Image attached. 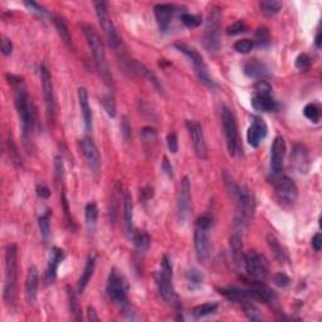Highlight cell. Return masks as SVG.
Masks as SVG:
<instances>
[{"instance_id": "61", "label": "cell", "mask_w": 322, "mask_h": 322, "mask_svg": "<svg viewBox=\"0 0 322 322\" xmlns=\"http://www.w3.org/2000/svg\"><path fill=\"white\" fill-rule=\"evenodd\" d=\"M315 44H316V47H317V48H321V32H318L317 35H316Z\"/></svg>"}, {"instance_id": "43", "label": "cell", "mask_w": 322, "mask_h": 322, "mask_svg": "<svg viewBox=\"0 0 322 322\" xmlns=\"http://www.w3.org/2000/svg\"><path fill=\"white\" fill-rule=\"evenodd\" d=\"M180 19H181V23L187 28H197L202 24V17H200V15L190 14V13H184V14H181Z\"/></svg>"}, {"instance_id": "46", "label": "cell", "mask_w": 322, "mask_h": 322, "mask_svg": "<svg viewBox=\"0 0 322 322\" xmlns=\"http://www.w3.org/2000/svg\"><path fill=\"white\" fill-rule=\"evenodd\" d=\"M246 23L243 20H238V22L233 23L232 25H229L226 28V34L228 35H237V34H241V33L246 32Z\"/></svg>"}, {"instance_id": "23", "label": "cell", "mask_w": 322, "mask_h": 322, "mask_svg": "<svg viewBox=\"0 0 322 322\" xmlns=\"http://www.w3.org/2000/svg\"><path fill=\"white\" fill-rule=\"evenodd\" d=\"M38 285H39L38 269L34 266H30L28 268L27 280H25V298L28 303H34V301L37 300Z\"/></svg>"}, {"instance_id": "40", "label": "cell", "mask_w": 322, "mask_h": 322, "mask_svg": "<svg viewBox=\"0 0 322 322\" xmlns=\"http://www.w3.org/2000/svg\"><path fill=\"white\" fill-rule=\"evenodd\" d=\"M187 281L190 290H197L203 283V274L198 269H190L187 273Z\"/></svg>"}, {"instance_id": "10", "label": "cell", "mask_w": 322, "mask_h": 322, "mask_svg": "<svg viewBox=\"0 0 322 322\" xmlns=\"http://www.w3.org/2000/svg\"><path fill=\"white\" fill-rule=\"evenodd\" d=\"M107 295L112 302L118 306L127 305V283L120 270L112 268L107 280Z\"/></svg>"}, {"instance_id": "27", "label": "cell", "mask_w": 322, "mask_h": 322, "mask_svg": "<svg viewBox=\"0 0 322 322\" xmlns=\"http://www.w3.org/2000/svg\"><path fill=\"white\" fill-rule=\"evenodd\" d=\"M132 68H133V71H135V72H137V73L143 74V76L145 77V78L148 79V81L150 82V83L153 84V86L155 87V88L158 89L159 92H160V94H162V92H164V88H162L161 82L159 81V78L156 77V74L154 73V72H151L150 69H149L148 67L145 66V64L140 63V62H137V61H133Z\"/></svg>"}, {"instance_id": "9", "label": "cell", "mask_w": 322, "mask_h": 322, "mask_svg": "<svg viewBox=\"0 0 322 322\" xmlns=\"http://www.w3.org/2000/svg\"><path fill=\"white\" fill-rule=\"evenodd\" d=\"M94 5L95 10H96L97 19H99L100 25H101L102 30H104L105 35H106L108 44H110V47L117 50L121 45V43H122V39H121L120 34H118L117 29H116V27L113 25L110 14H108L107 3L96 2Z\"/></svg>"}, {"instance_id": "22", "label": "cell", "mask_w": 322, "mask_h": 322, "mask_svg": "<svg viewBox=\"0 0 322 322\" xmlns=\"http://www.w3.org/2000/svg\"><path fill=\"white\" fill-rule=\"evenodd\" d=\"M252 107L259 112H273L277 110V102L272 97V94L254 92L251 100Z\"/></svg>"}, {"instance_id": "18", "label": "cell", "mask_w": 322, "mask_h": 322, "mask_svg": "<svg viewBox=\"0 0 322 322\" xmlns=\"http://www.w3.org/2000/svg\"><path fill=\"white\" fill-rule=\"evenodd\" d=\"M81 149L89 169L92 170V172L97 174L100 171V169H101V155H100V151L97 149L96 144L94 143L92 139L84 137L81 141Z\"/></svg>"}, {"instance_id": "57", "label": "cell", "mask_w": 322, "mask_h": 322, "mask_svg": "<svg viewBox=\"0 0 322 322\" xmlns=\"http://www.w3.org/2000/svg\"><path fill=\"white\" fill-rule=\"evenodd\" d=\"M87 318H88L91 322L100 321L99 315H97V311L95 310V307H92V306H88V307H87Z\"/></svg>"}, {"instance_id": "28", "label": "cell", "mask_w": 322, "mask_h": 322, "mask_svg": "<svg viewBox=\"0 0 322 322\" xmlns=\"http://www.w3.org/2000/svg\"><path fill=\"white\" fill-rule=\"evenodd\" d=\"M95 268H96V258H95L94 256H89L88 258H87L83 273H82V275L79 277V280H78V292L82 293L84 290H86V287L88 286L89 281H91L92 275H94Z\"/></svg>"}, {"instance_id": "60", "label": "cell", "mask_w": 322, "mask_h": 322, "mask_svg": "<svg viewBox=\"0 0 322 322\" xmlns=\"http://www.w3.org/2000/svg\"><path fill=\"white\" fill-rule=\"evenodd\" d=\"M141 133H143L144 137H155L156 136V130L153 127H144L143 131H141Z\"/></svg>"}, {"instance_id": "11", "label": "cell", "mask_w": 322, "mask_h": 322, "mask_svg": "<svg viewBox=\"0 0 322 322\" xmlns=\"http://www.w3.org/2000/svg\"><path fill=\"white\" fill-rule=\"evenodd\" d=\"M244 266L248 275L253 281L263 282L268 277V262L258 252L249 251L244 256Z\"/></svg>"}, {"instance_id": "17", "label": "cell", "mask_w": 322, "mask_h": 322, "mask_svg": "<svg viewBox=\"0 0 322 322\" xmlns=\"http://www.w3.org/2000/svg\"><path fill=\"white\" fill-rule=\"evenodd\" d=\"M286 154V143L282 136H277L274 139L270 148V172L274 176H278L282 170L283 160Z\"/></svg>"}, {"instance_id": "52", "label": "cell", "mask_w": 322, "mask_h": 322, "mask_svg": "<svg viewBox=\"0 0 322 322\" xmlns=\"http://www.w3.org/2000/svg\"><path fill=\"white\" fill-rule=\"evenodd\" d=\"M2 53L4 56H10L13 53V43L9 38L2 35Z\"/></svg>"}, {"instance_id": "16", "label": "cell", "mask_w": 322, "mask_h": 322, "mask_svg": "<svg viewBox=\"0 0 322 322\" xmlns=\"http://www.w3.org/2000/svg\"><path fill=\"white\" fill-rule=\"evenodd\" d=\"M219 20H220V12L218 8L210 12L208 18L207 32H205V45L212 52H216L220 48V34H219Z\"/></svg>"}, {"instance_id": "33", "label": "cell", "mask_w": 322, "mask_h": 322, "mask_svg": "<svg viewBox=\"0 0 322 322\" xmlns=\"http://www.w3.org/2000/svg\"><path fill=\"white\" fill-rule=\"evenodd\" d=\"M132 239H133V244H135L136 249H137L139 252H141V253L148 251L149 247H150L151 239H150V236H149L146 232H143V231L133 232Z\"/></svg>"}, {"instance_id": "36", "label": "cell", "mask_w": 322, "mask_h": 322, "mask_svg": "<svg viewBox=\"0 0 322 322\" xmlns=\"http://www.w3.org/2000/svg\"><path fill=\"white\" fill-rule=\"evenodd\" d=\"M253 43L259 48L268 47L270 43V33L268 28L264 27V25L259 27L258 29L256 30V33H254Z\"/></svg>"}, {"instance_id": "8", "label": "cell", "mask_w": 322, "mask_h": 322, "mask_svg": "<svg viewBox=\"0 0 322 322\" xmlns=\"http://www.w3.org/2000/svg\"><path fill=\"white\" fill-rule=\"evenodd\" d=\"M221 122H223V128L226 140V149H228L229 155L236 156L239 153V150H241L238 126H237V120L233 111L226 106L221 107Z\"/></svg>"}, {"instance_id": "55", "label": "cell", "mask_w": 322, "mask_h": 322, "mask_svg": "<svg viewBox=\"0 0 322 322\" xmlns=\"http://www.w3.org/2000/svg\"><path fill=\"white\" fill-rule=\"evenodd\" d=\"M161 169H162V171H164L165 174H166L167 176L170 177V179H172V177H174V169H172L171 164H170L169 159H167L166 156H164V159H162Z\"/></svg>"}, {"instance_id": "47", "label": "cell", "mask_w": 322, "mask_h": 322, "mask_svg": "<svg viewBox=\"0 0 322 322\" xmlns=\"http://www.w3.org/2000/svg\"><path fill=\"white\" fill-rule=\"evenodd\" d=\"M273 283H274L277 287L286 288L287 286H290L291 280L287 274H285V273H282V272H278V273H275L274 275H273Z\"/></svg>"}, {"instance_id": "49", "label": "cell", "mask_w": 322, "mask_h": 322, "mask_svg": "<svg viewBox=\"0 0 322 322\" xmlns=\"http://www.w3.org/2000/svg\"><path fill=\"white\" fill-rule=\"evenodd\" d=\"M167 148H169L170 153L176 154L179 150V144H177V136L175 132H170L166 137Z\"/></svg>"}, {"instance_id": "5", "label": "cell", "mask_w": 322, "mask_h": 322, "mask_svg": "<svg viewBox=\"0 0 322 322\" xmlns=\"http://www.w3.org/2000/svg\"><path fill=\"white\" fill-rule=\"evenodd\" d=\"M213 225V218L209 214H204L197 219L194 229V247L195 254L200 263H205L210 256V238L209 232Z\"/></svg>"}, {"instance_id": "19", "label": "cell", "mask_w": 322, "mask_h": 322, "mask_svg": "<svg viewBox=\"0 0 322 322\" xmlns=\"http://www.w3.org/2000/svg\"><path fill=\"white\" fill-rule=\"evenodd\" d=\"M268 133V127L261 117H253L252 125L247 131V141L252 148H258Z\"/></svg>"}, {"instance_id": "25", "label": "cell", "mask_w": 322, "mask_h": 322, "mask_svg": "<svg viewBox=\"0 0 322 322\" xmlns=\"http://www.w3.org/2000/svg\"><path fill=\"white\" fill-rule=\"evenodd\" d=\"M243 71L246 73V76H248L249 78L254 79H262L266 76H268V68L264 63L259 62L258 59H251V61L247 62L243 67Z\"/></svg>"}, {"instance_id": "6", "label": "cell", "mask_w": 322, "mask_h": 322, "mask_svg": "<svg viewBox=\"0 0 322 322\" xmlns=\"http://www.w3.org/2000/svg\"><path fill=\"white\" fill-rule=\"evenodd\" d=\"M156 281H158L159 292H160L161 297L169 305L177 307L179 306V297H177V293L175 291L174 285H172V264L167 256L162 257L160 270H159Z\"/></svg>"}, {"instance_id": "3", "label": "cell", "mask_w": 322, "mask_h": 322, "mask_svg": "<svg viewBox=\"0 0 322 322\" xmlns=\"http://www.w3.org/2000/svg\"><path fill=\"white\" fill-rule=\"evenodd\" d=\"M18 277V247L9 244L5 249V274H4V297L5 302L13 305L17 295Z\"/></svg>"}, {"instance_id": "14", "label": "cell", "mask_w": 322, "mask_h": 322, "mask_svg": "<svg viewBox=\"0 0 322 322\" xmlns=\"http://www.w3.org/2000/svg\"><path fill=\"white\" fill-rule=\"evenodd\" d=\"M40 81H42V88H43V96H44L45 101V108H47V117L50 122H53L56 118V99H54V91H53V83L52 77H51L50 71L45 67H40L39 68Z\"/></svg>"}, {"instance_id": "35", "label": "cell", "mask_w": 322, "mask_h": 322, "mask_svg": "<svg viewBox=\"0 0 322 322\" xmlns=\"http://www.w3.org/2000/svg\"><path fill=\"white\" fill-rule=\"evenodd\" d=\"M259 8H261V12L266 17H274L282 9V2H278V0H263V2L259 3Z\"/></svg>"}, {"instance_id": "30", "label": "cell", "mask_w": 322, "mask_h": 322, "mask_svg": "<svg viewBox=\"0 0 322 322\" xmlns=\"http://www.w3.org/2000/svg\"><path fill=\"white\" fill-rule=\"evenodd\" d=\"M84 216H86V225L89 232H95L97 224V218H99V208L95 202L87 203L84 208Z\"/></svg>"}, {"instance_id": "53", "label": "cell", "mask_w": 322, "mask_h": 322, "mask_svg": "<svg viewBox=\"0 0 322 322\" xmlns=\"http://www.w3.org/2000/svg\"><path fill=\"white\" fill-rule=\"evenodd\" d=\"M54 167H56V175H57V180L61 181L63 180V175H64V166H63V161L59 156H57L54 159Z\"/></svg>"}, {"instance_id": "50", "label": "cell", "mask_w": 322, "mask_h": 322, "mask_svg": "<svg viewBox=\"0 0 322 322\" xmlns=\"http://www.w3.org/2000/svg\"><path fill=\"white\" fill-rule=\"evenodd\" d=\"M8 146H9V155L10 158H12L13 162H14L15 165H20L22 164V159H20V155L19 153H18V149L17 146L14 145V143H13V140H8Z\"/></svg>"}, {"instance_id": "42", "label": "cell", "mask_w": 322, "mask_h": 322, "mask_svg": "<svg viewBox=\"0 0 322 322\" xmlns=\"http://www.w3.org/2000/svg\"><path fill=\"white\" fill-rule=\"evenodd\" d=\"M303 115L311 122L317 123L320 121V108L315 104H308L303 108Z\"/></svg>"}, {"instance_id": "45", "label": "cell", "mask_w": 322, "mask_h": 322, "mask_svg": "<svg viewBox=\"0 0 322 322\" xmlns=\"http://www.w3.org/2000/svg\"><path fill=\"white\" fill-rule=\"evenodd\" d=\"M311 67V58L306 53L300 54V56L296 58V68L300 69V71H308Z\"/></svg>"}, {"instance_id": "13", "label": "cell", "mask_w": 322, "mask_h": 322, "mask_svg": "<svg viewBox=\"0 0 322 322\" xmlns=\"http://www.w3.org/2000/svg\"><path fill=\"white\" fill-rule=\"evenodd\" d=\"M177 221L180 224H184L190 212L192 205V187L190 180L188 176H184L180 181L179 194H177Z\"/></svg>"}, {"instance_id": "59", "label": "cell", "mask_w": 322, "mask_h": 322, "mask_svg": "<svg viewBox=\"0 0 322 322\" xmlns=\"http://www.w3.org/2000/svg\"><path fill=\"white\" fill-rule=\"evenodd\" d=\"M154 195V189L150 187H146L141 190V197H143V200H149L150 198H153Z\"/></svg>"}, {"instance_id": "20", "label": "cell", "mask_w": 322, "mask_h": 322, "mask_svg": "<svg viewBox=\"0 0 322 322\" xmlns=\"http://www.w3.org/2000/svg\"><path fill=\"white\" fill-rule=\"evenodd\" d=\"M66 258V253L63 249L58 248V247H53L51 251L50 261H48L47 269H45V282L47 285H53L57 280V270H58L59 264L63 262Z\"/></svg>"}, {"instance_id": "2", "label": "cell", "mask_w": 322, "mask_h": 322, "mask_svg": "<svg viewBox=\"0 0 322 322\" xmlns=\"http://www.w3.org/2000/svg\"><path fill=\"white\" fill-rule=\"evenodd\" d=\"M82 32H83L84 38H86V42L88 44L89 50H91L92 56H94L95 64H96V69L99 72L100 77L102 78V81L107 84L108 87H113V78L112 74H111L110 68H108V64L106 61V52H105V44L102 42L101 37L97 33V30L95 29L92 25L83 24L81 25Z\"/></svg>"}, {"instance_id": "29", "label": "cell", "mask_w": 322, "mask_h": 322, "mask_svg": "<svg viewBox=\"0 0 322 322\" xmlns=\"http://www.w3.org/2000/svg\"><path fill=\"white\" fill-rule=\"evenodd\" d=\"M123 219H125V226L128 234L133 233V204L132 198L128 193L123 197Z\"/></svg>"}, {"instance_id": "12", "label": "cell", "mask_w": 322, "mask_h": 322, "mask_svg": "<svg viewBox=\"0 0 322 322\" xmlns=\"http://www.w3.org/2000/svg\"><path fill=\"white\" fill-rule=\"evenodd\" d=\"M275 195L283 204H293L297 200L298 189L295 181L286 175H278L274 180Z\"/></svg>"}, {"instance_id": "32", "label": "cell", "mask_w": 322, "mask_h": 322, "mask_svg": "<svg viewBox=\"0 0 322 322\" xmlns=\"http://www.w3.org/2000/svg\"><path fill=\"white\" fill-rule=\"evenodd\" d=\"M38 226H39L40 236H42L43 243L48 244L50 243L51 238H52V231H51V213L48 210L45 214L39 216L38 219Z\"/></svg>"}, {"instance_id": "41", "label": "cell", "mask_w": 322, "mask_h": 322, "mask_svg": "<svg viewBox=\"0 0 322 322\" xmlns=\"http://www.w3.org/2000/svg\"><path fill=\"white\" fill-rule=\"evenodd\" d=\"M68 300H69V308H71V312L73 313L74 320L81 321L82 320V311L81 307H79V303L77 301L76 293L73 292V290H69L68 288Z\"/></svg>"}, {"instance_id": "31", "label": "cell", "mask_w": 322, "mask_h": 322, "mask_svg": "<svg viewBox=\"0 0 322 322\" xmlns=\"http://www.w3.org/2000/svg\"><path fill=\"white\" fill-rule=\"evenodd\" d=\"M53 23H54V27H56L57 32H58L59 37L62 38L64 43L67 45L71 47L72 45V37H71V32H69V27L67 24L66 20L61 17H54L53 18Z\"/></svg>"}, {"instance_id": "58", "label": "cell", "mask_w": 322, "mask_h": 322, "mask_svg": "<svg viewBox=\"0 0 322 322\" xmlns=\"http://www.w3.org/2000/svg\"><path fill=\"white\" fill-rule=\"evenodd\" d=\"M312 247L316 252H320L322 248V236L321 233L315 234V237L312 238Z\"/></svg>"}, {"instance_id": "26", "label": "cell", "mask_w": 322, "mask_h": 322, "mask_svg": "<svg viewBox=\"0 0 322 322\" xmlns=\"http://www.w3.org/2000/svg\"><path fill=\"white\" fill-rule=\"evenodd\" d=\"M267 244H268L272 253L274 254V257L281 262V263L288 262L290 257H288L287 249L283 247V244L278 241V238L274 234H268V236H267Z\"/></svg>"}, {"instance_id": "1", "label": "cell", "mask_w": 322, "mask_h": 322, "mask_svg": "<svg viewBox=\"0 0 322 322\" xmlns=\"http://www.w3.org/2000/svg\"><path fill=\"white\" fill-rule=\"evenodd\" d=\"M8 82L14 89V105L17 108L18 116H19L20 123H22L23 140L27 143L30 139L35 123V111L32 106L29 96H28L27 87H25L24 79L14 74H7Z\"/></svg>"}, {"instance_id": "37", "label": "cell", "mask_w": 322, "mask_h": 322, "mask_svg": "<svg viewBox=\"0 0 322 322\" xmlns=\"http://www.w3.org/2000/svg\"><path fill=\"white\" fill-rule=\"evenodd\" d=\"M219 305L215 302H208V303H203V305L197 306L193 310V315L197 318H202V317H207V316L213 315V313L216 312L218 310Z\"/></svg>"}, {"instance_id": "21", "label": "cell", "mask_w": 322, "mask_h": 322, "mask_svg": "<svg viewBox=\"0 0 322 322\" xmlns=\"http://www.w3.org/2000/svg\"><path fill=\"white\" fill-rule=\"evenodd\" d=\"M175 7L171 4H156L154 7L156 22L161 32H166L171 24L172 17H174Z\"/></svg>"}, {"instance_id": "48", "label": "cell", "mask_w": 322, "mask_h": 322, "mask_svg": "<svg viewBox=\"0 0 322 322\" xmlns=\"http://www.w3.org/2000/svg\"><path fill=\"white\" fill-rule=\"evenodd\" d=\"M121 133H122V137L126 143H128L131 139V125L128 122V118L126 116H123L122 121H121Z\"/></svg>"}, {"instance_id": "4", "label": "cell", "mask_w": 322, "mask_h": 322, "mask_svg": "<svg viewBox=\"0 0 322 322\" xmlns=\"http://www.w3.org/2000/svg\"><path fill=\"white\" fill-rule=\"evenodd\" d=\"M232 198L236 200L234 225H236V228L244 229L249 224L251 219L253 218L254 210H256V199H254L253 193L248 188L239 185L238 192Z\"/></svg>"}, {"instance_id": "39", "label": "cell", "mask_w": 322, "mask_h": 322, "mask_svg": "<svg viewBox=\"0 0 322 322\" xmlns=\"http://www.w3.org/2000/svg\"><path fill=\"white\" fill-rule=\"evenodd\" d=\"M241 305L242 307H243L244 313H246V316L249 318V320L251 321L262 320L261 312H259V310L256 307V305H254L252 301H246V302L241 303Z\"/></svg>"}, {"instance_id": "38", "label": "cell", "mask_w": 322, "mask_h": 322, "mask_svg": "<svg viewBox=\"0 0 322 322\" xmlns=\"http://www.w3.org/2000/svg\"><path fill=\"white\" fill-rule=\"evenodd\" d=\"M100 101H101L102 107H104V110L106 111L107 115L112 118L116 117V115H117V108H116V102L112 95L110 94L104 95V96L100 99Z\"/></svg>"}, {"instance_id": "7", "label": "cell", "mask_w": 322, "mask_h": 322, "mask_svg": "<svg viewBox=\"0 0 322 322\" xmlns=\"http://www.w3.org/2000/svg\"><path fill=\"white\" fill-rule=\"evenodd\" d=\"M174 47L176 48L179 52L185 54V56L192 61L193 66H194L195 68V73H197L198 78H199V81L202 82L203 84H205V86L209 87V88L212 89L216 88V83L213 81L212 77H210L208 67L207 64H205L204 58H203L202 54L198 52L194 47H190V45L185 44V43H175Z\"/></svg>"}, {"instance_id": "15", "label": "cell", "mask_w": 322, "mask_h": 322, "mask_svg": "<svg viewBox=\"0 0 322 322\" xmlns=\"http://www.w3.org/2000/svg\"><path fill=\"white\" fill-rule=\"evenodd\" d=\"M185 126H187L188 131H189L195 154H197V156L200 160H205L208 158V148L207 143H205V136L202 125L195 120H188Z\"/></svg>"}, {"instance_id": "54", "label": "cell", "mask_w": 322, "mask_h": 322, "mask_svg": "<svg viewBox=\"0 0 322 322\" xmlns=\"http://www.w3.org/2000/svg\"><path fill=\"white\" fill-rule=\"evenodd\" d=\"M254 92H264V94H272V87L267 81H258L254 86Z\"/></svg>"}, {"instance_id": "34", "label": "cell", "mask_w": 322, "mask_h": 322, "mask_svg": "<svg viewBox=\"0 0 322 322\" xmlns=\"http://www.w3.org/2000/svg\"><path fill=\"white\" fill-rule=\"evenodd\" d=\"M229 244H231L232 254H233L234 259H236L237 263L242 261V258L244 259L243 256V243H242V238L238 233H234L233 236L229 239Z\"/></svg>"}, {"instance_id": "51", "label": "cell", "mask_w": 322, "mask_h": 322, "mask_svg": "<svg viewBox=\"0 0 322 322\" xmlns=\"http://www.w3.org/2000/svg\"><path fill=\"white\" fill-rule=\"evenodd\" d=\"M24 5L28 8V9L32 10L33 13H35V14L39 15V17H44V15L47 14V12H45L44 8L40 7L39 4H37V3H34V2H25Z\"/></svg>"}, {"instance_id": "44", "label": "cell", "mask_w": 322, "mask_h": 322, "mask_svg": "<svg viewBox=\"0 0 322 322\" xmlns=\"http://www.w3.org/2000/svg\"><path fill=\"white\" fill-rule=\"evenodd\" d=\"M254 47L253 40L251 39H241L238 42L234 43V51H237L238 53L242 54H247L251 52Z\"/></svg>"}, {"instance_id": "56", "label": "cell", "mask_w": 322, "mask_h": 322, "mask_svg": "<svg viewBox=\"0 0 322 322\" xmlns=\"http://www.w3.org/2000/svg\"><path fill=\"white\" fill-rule=\"evenodd\" d=\"M37 194H38V197L42 198V199H47V198L51 197V190L48 189L45 185H38Z\"/></svg>"}, {"instance_id": "24", "label": "cell", "mask_w": 322, "mask_h": 322, "mask_svg": "<svg viewBox=\"0 0 322 322\" xmlns=\"http://www.w3.org/2000/svg\"><path fill=\"white\" fill-rule=\"evenodd\" d=\"M77 96H78V104L81 107L82 116H83L84 121V127L87 131H92V120H94V116H92V110L89 107L88 102V92L84 87H79L78 91H77Z\"/></svg>"}]
</instances>
